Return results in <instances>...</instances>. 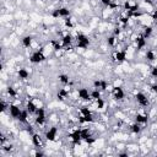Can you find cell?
Segmentation results:
<instances>
[{
  "instance_id": "cell-9",
  "label": "cell",
  "mask_w": 157,
  "mask_h": 157,
  "mask_svg": "<svg viewBox=\"0 0 157 157\" xmlns=\"http://www.w3.org/2000/svg\"><path fill=\"white\" fill-rule=\"evenodd\" d=\"M22 109H23V108H21L18 104H16V103H10L7 112H9V115H10L12 119H16V120H17V118L20 117Z\"/></svg>"
},
{
  "instance_id": "cell-44",
  "label": "cell",
  "mask_w": 157,
  "mask_h": 157,
  "mask_svg": "<svg viewBox=\"0 0 157 157\" xmlns=\"http://www.w3.org/2000/svg\"><path fill=\"white\" fill-rule=\"evenodd\" d=\"M33 1H34V0H33Z\"/></svg>"
},
{
  "instance_id": "cell-33",
  "label": "cell",
  "mask_w": 157,
  "mask_h": 157,
  "mask_svg": "<svg viewBox=\"0 0 157 157\" xmlns=\"http://www.w3.org/2000/svg\"><path fill=\"white\" fill-rule=\"evenodd\" d=\"M150 75H151V77L157 78V66H152L150 69Z\"/></svg>"
},
{
  "instance_id": "cell-21",
  "label": "cell",
  "mask_w": 157,
  "mask_h": 157,
  "mask_svg": "<svg viewBox=\"0 0 157 157\" xmlns=\"http://www.w3.org/2000/svg\"><path fill=\"white\" fill-rule=\"evenodd\" d=\"M77 121H78L80 124H91V123L94 121V117H93V114H92V115H86V117L80 115V117L77 118Z\"/></svg>"
},
{
  "instance_id": "cell-10",
  "label": "cell",
  "mask_w": 157,
  "mask_h": 157,
  "mask_svg": "<svg viewBox=\"0 0 157 157\" xmlns=\"http://www.w3.org/2000/svg\"><path fill=\"white\" fill-rule=\"evenodd\" d=\"M113 59L115 63L118 64H121V63H125L126 59H128V54H126V50H115L114 54H113Z\"/></svg>"
},
{
  "instance_id": "cell-11",
  "label": "cell",
  "mask_w": 157,
  "mask_h": 157,
  "mask_svg": "<svg viewBox=\"0 0 157 157\" xmlns=\"http://www.w3.org/2000/svg\"><path fill=\"white\" fill-rule=\"evenodd\" d=\"M77 97L81 101H90L91 99V91L87 87H80L77 88Z\"/></svg>"
},
{
  "instance_id": "cell-3",
  "label": "cell",
  "mask_w": 157,
  "mask_h": 157,
  "mask_svg": "<svg viewBox=\"0 0 157 157\" xmlns=\"http://www.w3.org/2000/svg\"><path fill=\"white\" fill-rule=\"evenodd\" d=\"M52 17H54V18H67V17H70V15H71V10L69 9V7H66V6H59V7H55L53 11H52Z\"/></svg>"
},
{
  "instance_id": "cell-17",
  "label": "cell",
  "mask_w": 157,
  "mask_h": 157,
  "mask_svg": "<svg viewBox=\"0 0 157 157\" xmlns=\"http://www.w3.org/2000/svg\"><path fill=\"white\" fill-rule=\"evenodd\" d=\"M60 42H61V44H63L64 48H69L72 44V42H74V37L70 33H66V34H64L60 38Z\"/></svg>"
},
{
  "instance_id": "cell-8",
  "label": "cell",
  "mask_w": 157,
  "mask_h": 157,
  "mask_svg": "<svg viewBox=\"0 0 157 157\" xmlns=\"http://www.w3.org/2000/svg\"><path fill=\"white\" fill-rule=\"evenodd\" d=\"M112 96H113V98L115 101H123L125 98L126 93H125V91H124V88L121 86H114L112 88Z\"/></svg>"
},
{
  "instance_id": "cell-26",
  "label": "cell",
  "mask_w": 157,
  "mask_h": 157,
  "mask_svg": "<svg viewBox=\"0 0 157 157\" xmlns=\"http://www.w3.org/2000/svg\"><path fill=\"white\" fill-rule=\"evenodd\" d=\"M99 98H102V91H101L99 88H93V90H91V99H92V101H97V99H99Z\"/></svg>"
},
{
  "instance_id": "cell-43",
  "label": "cell",
  "mask_w": 157,
  "mask_h": 157,
  "mask_svg": "<svg viewBox=\"0 0 157 157\" xmlns=\"http://www.w3.org/2000/svg\"><path fill=\"white\" fill-rule=\"evenodd\" d=\"M156 28H157V21H156Z\"/></svg>"
},
{
  "instance_id": "cell-16",
  "label": "cell",
  "mask_w": 157,
  "mask_h": 157,
  "mask_svg": "<svg viewBox=\"0 0 157 157\" xmlns=\"http://www.w3.org/2000/svg\"><path fill=\"white\" fill-rule=\"evenodd\" d=\"M25 109H27V112H28V113L32 115V114H34V113L37 112V109H38V105H37V103H36L33 99H28V101L26 102Z\"/></svg>"
},
{
  "instance_id": "cell-7",
  "label": "cell",
  "mask_w": 157,
  "mask_h": 157,
  "mask_svg": "<svg viewBox=\"0 0 157 157\" xmlns=\"http://www.w3.org/2000/svg\"><path fill=\"white\" fill-rule=\"evenodd\" d=\"M70 141L72 145H81V142L83 141L82 135H81V129H75L69 134Z\"/></svg>"
},
{
  "instance_id": "cell-32",
  "label": "cell",
  "mask_w": 157,
  "mask_h": 157,
  "mask_svg": "<svg viewBox=\"0 0 157 157\" xmlns=\"http://www.w3.org/2000/svg\"><path fill=\"white\" fill-rule=\"evenodd\" d=\"M64 25H65V27H67V28H72V27H74V23H72V21L70 20V17L64 18Z\"/></svg>"
},
{
  "instance_id": "cell-12",
  "label": "cell",
  "mask_w": 157,
  "mask_h": 157,
  "mask_svg": "<svg viewBox=\"0 0 157 157\" xmlns=\"http://www.w3.org/2000/svg\"><path fill=\"white\" fill-rule=\"evenodd\" d=\"M134 121L140 124V125H146L150 121V115L146 114V113H137L134 117Z\"/></svg>"
},
{
  "instance_id": "cell-37",
  "label": "cell",
  "mask_w": 157,
  "mask_h": 157,
  "mask_svg": "<svg viewBox=\"0 0 157 157\" xmlns=\"http://www.w3.org/2000/svg\"><path fill=\"white\" fill-rule=\"evenodd\" d=\"M101 2H102V5H104L105 7H110V5L113 4V1L112 0H99Z\"/></svg>"
},
{
  "instance_id": "cell-14",
  "label": "cell",
  "mask_w": 157,
  "mask_h": 157,
  "mask_svg": "<svg viewBox=\"0 0 157 157\" xmlns=\"http://www.w3.org/2000/svg\"><path fill=\"white\" fill-rule=\"evenodd\" d=\"M31 141H32V145L36 148H42V146H43V139H42V136L39 134H37V132L32 134L31 135Z\"/></svg>"
},
{
  "instance_id": "cell-5",
  "label": "cell",
  "mask_w": 157,
  "mask_h": 157,
  "mask_svg": "<svg viewBox=\"0 0 157 157\" xmlns=\"http://www.w3.org/2000/svg\"><path fill=\"white\" fill-rule=\"evenodd\" d=\"M58 132H59L58 126L53 125V126L48 128V129L45 130V132H44V140L48 141V142H54V141H56Z\"/></svg>"
},
{
  "instance_id": "cell-39",
  "label": "cell",
  "mask_w": 157,
  "mask_h": 157,
  "mask_svg": "<svg viewBox=\"0 0 157 157\" xmlns=\"http://www.w3.org/2000/svg\"><path fill=\"white\" fill-rule=\"evenodd\" d=\"M44 155H45V153H44L43 151H40L39 148H37V151L34 152V156H36V157H42V156H44Z\"/></svg>"
},
{
  "instance_id": "cell-30",
  "label": "cell",
  "mask_w": 157,
  "mask_h": 157,
  "mask_svg": "<svg viewBox=\"0 0 157 157\" xmlns=\"http://www.w3.org/2000/svg\"><path fill=\"white\" fill-rule=\"evenodd\" d=\"M81 135H82V139L86 140L87 137L92 136V130L90 128H81Z\"/></svg>"
},
{
  "instance_id": "cell-38",
  "label": "cell",
  "mask_w": 157,
  "mask_h": 157,
  "mask_svg": "<svg viewBox=\"0 0 157 157\" xmlns=\"http://www.w3.org/2000/svg\"><path fill=\"white\" fill-rule=\"evenodd\" d=\"M108 88V82L105 80H102V83H101V91H105Z\"/></svg>"
},
{
  "instance_id": "cell-24",
  "label": "cell",
  "mask_w": 157,
  "mask_h": 157,
  "mask_svg": "<svg viewBox=\"0 0 157 157\" xmlns=\"http://www.w3.org/2000/svg\"><path fill=\"white\" fill-rule=\"evenodd\" d=\"M145 59H146L147 61H155V60L157 59V55H156L155 50L147 49V50L145 52Z\"/></svg>"
},
{
  "instance_id": "cell-18",
  "label": "cell",
  "mask_w": 157,
  "mask_h": 157,
  "mask_svg": "<svg viewBox=\"0 0 157 157\" xmlns=\"http://www.w3.org/2000/svg\"><path fill=\"white\" fill-rule=\"evenodd\" d=\"M21 44H22V47L26 48V49L31 48L32 44H33V37H32L31 34H26V36H23V37L21 38Z\"/></svg>"
},
{
  "instance_id": "cell-42",
  "label": "cell",
  "mask_w": 157,
  "mask_h": 157,
  "mask_svg": "<svg viewBox=\"0 0 157 157\" xmlns=\"http://www.w3.org/2000/svg\"><path fill=\"white\" fill-rule=\"evenodd\" d=\"M58 1H59V2H63V1H65V0H58Z\"/></svg>"
},
{
  "instance_id": "cell-29",
  "label": "cell",
  "mask_w": 157,
  "mask_h": 157,
  "mask_svg": "<svg viewBox=\"0 0 157 157\" xmlns=\"http://www.w3.org/2000/svg\"><path fill=\"white\" fill-rule=\"evenodd\" d=\"M78 113H80V115H83V117H86V115H92V114H93L92 110H91L88 107H80V108H78Z\"/></svg>"
},
{
  "instance_id": "cell-34",
  "label": "cell",
  "mask_w": 157,
  "mask_h": 157,
  "mask_svg": "<svg viewBox=\"0 0 157 157\" xmlns=\"http://www.w3.org/2000/svg\"><path fill=\"white\" fill-rule=\"evenodd\" d=\"M9 105H10V103H6L5 99H1V110L2 112L9 110Z\"/></svg>"
},
{
  "instance_id": "cell-20",
  "label": "cell",
  "mask_w": 157,
  "mask_h": 157,
  "mask_svg": "<svg viewBox=\"0 0 157 157\" xmlns=\"http://www.w3.org/2000/svg\"><path fill=\"white\" fill-rule=\"evenodd\" d=\"M29 113L27 112V109H22V112H21V114H20V117L17 118V121L20 123V124H27L28 123V119H29Z\"/></svg>"
},
{
  "instance_id": "cell-1",
  "label": "cell",
  "mask_w": 157,
  "mask_h": 157,
  "mask_svg": "<svg viewBox=\"0 0 157 157\" xmlns=\"http://www.w3.org/2000/svg\"><path fill=\"white\" fill-rule=\"evenodd\" d=\"M28 60H29L31 64H34V65H37V64H42V63H44V61L47 60V55L44 54L43 49L39 48V49L34 50V52L28 56Z\"/></svg>"
},
{
  "instance_id": "cell-27",
  "label": "cell",
  "mask_w": 157,
  "mask_h": 157,
  "mask_svg": "<svg viewBox=\"0 0 157 157\" xmlns=\"http://www.w3.org/2000/svg\"><path fill=\"white\" fill-rule=\"evenodd\" d=\"M117 42H118L117 37H115V36H113V34H110V36H108V37L105 38V43H107V45H108V47H110V48L115 47Z\"/></svg>"
},
{
  "instance_id": "cell-4",
  "label": "cell",
  "mask_w": 157,
  "mask_h": 157,
  "mask_svg": "<svg viewBox=\"0 0 157 157\" xmlns=\"http://www.w3.org/2000/svg\"><path fill=\"white\" fill-rule=\"evenodd\" d=\"M75 40H76V47L80 49H87L91 44V39L85 33H77L75 37Z\"/></svg>"
},
{
  "instance_id": "cell-36",
  "label": "cell",
  "mask_w": 157,
  "mask_h": 157,
  "mask_svg": "<svg viewBox=\"0 0 157 157\" xmlns=\"http://www.w3.org/2000/svg\"><path fill=\"white\" fill-rule=\"evenodd\" d=\"M101 83H102V80L96 78V80L93 81V88H99V90H101Z\"/></svg>"
},
{
  "instance_id": "cell-23",
  "label": "cell",
  "mask_w": 157,
  "mask_h": 157,
  "mask_svg": "<svg viewBox=\"0 0 157 157\" xmlns=\"http://www.w3.org/2000/svg\"><path fill=\"white\" fill-rule=\"evenodd\" d=\"M56 78H58L59 83H61L63 86H66V85H69V82H70V76H69L67 74H59V75L56 76Z\"/></svg>"
},
{
  "instance_id": "cell-19",
  "label": "cell",
  "mask_w": 157,
  "mask_h": 157,
  "mask_svg": "<svg viewBox=\"0 0 157 157\" xmlns=\"http://www.w3.org/2000/svg\"><path fill=\"white\" fill-rule=\"evenodd\" d=\"M16 75H17V78H18V80L25 81V80H27V78L29 77V71H28L26 67H20V69L17 70Z\"/></svg>"
},
{
  "instance_id": "cell-15",
  "label": "cell",
  "mask_w": 157,
  "mask_h": 157,
  "mask_svg": "<svg viewBox=\"0 0 157 157\" xmlns=\"http://www.w3.org/2000/svg\"><path fill=\"white\" fill-rule=\"evenodd\" d=\"M135 43H136V49L137 50H142L147 47V38H145L142 34L137 36L136 39H135Z\"/></svg>"
},
{
  "instance_id": "cell-31",
  "label": "cell",
  "mask_w": 157,
  "mask_h": 157,
  "mask_svg": "<svg viewBox=\"0 0 157 157\" xmlns=\"http://www.w3.org/2000/svg\"><path fill=\"white\" fill-rule=\"evenodd\" d=\"M94 102H96V105H97L98 109H102V108L105 105V102H104L103 98H99V99H97V101H94Z\"/></svg>"
},
{
  "instance_id": "cell-22",
  "label": "cell",
  "mask_w": 157,
  "mask_h": 157,
  "mask_svg": "<svg viewBox=\"0 0 157 157\" xmlns=\"http://www.w3.org/2000/svg\"><path fill=\"white\" fill-rule=\"evenodd\" d=\"M129 130H130V132H132L134 135H139V134H141V131H142V126L140 125V124H137V123H132V124H130L129 125Z\"/></svg>"
},
{
  "instance_id": "cell-25",
  "label": "cell",
  "mask_w": 157,
  "mask_h": 157,
  "mask_svg": "<svg viewBox=\"0 0 157 157\" xmlns=\"http://www.w3.org/2000/svg\"><path fill=\"white\" fill-rule=\"evenodd\" d=\"M6 94H7L10 98H16L17 94H18V92H17V90H16L13 86H7V87H6Z\"/></svg>"
},
{
  "instance_id": "cell-13",
  "label": "cell",
  "mask_w": 157,
  "mask_h": 157,
  "mask_svg": "<svg viewBox=\"0 0 157 157\" xmlns=\"http://www.w3.org/2000/svg\"><path fill=\"white\" fill-rule=\"evenodd\" d=\"M69 92H70V87H67V86H64V87L59 88L58 92H56V99L60 101V102L65 101L69 96Z\"/></svg>"
},
{
  "instance_id": "cell-40",
  "label": "cell",
  "mask_w": 157,
  "mask_h": 157,
  "mask_svg": "<svg viewBox=\"0 0 157 157\" xmlns=\"http://www.w3.org/2000/svg\"><path fill=\"white\" fill-rule=\"evenodd\" d=\"M151 91H152L153 93H157V85H152V86H151Z\"/></svg>"
},
{
  "instance_id": "cell-35",
  "label": "cell",
  "mask_w": 157,
  "mask_h": 157,
  "mask_svg": "<svg viewBox=\"0 0 157 157\" xmlns=\"http://www.w3.org/2000/svg\"><path fill=\"white\" fill-rule=\"evenodd\" d=\"M120 33H121V29H120V27H114L113 28V32H112V34L113 36H115L117 38L120 36Z\"/></svg>"
},
{
  "instance_id": "cell-28",
  "label": "cell",
  "mask_w": 157,
  "mask_h": 157,
  "mask_svg": "<svg viewBox=\"0 0 157 157\" xmlns=\"http://www.w3.org/2000/svg\"><path fill=\"white\" fill-rule=\"evenodd\" d=\"M152 32H153V27H152V26H145V27H144V31H142V33H141V34H142L145 38H147V39H148V38L151 37Z\"/></svg>"
},
{
  "instance_id": "cell-2",
  "label": "cell",
  "mask_w": 157,
  "mask_h": 157,
  "mask_svg": "<svg viewBox=\"0 0 157 157\" xmlns=\"http://www.w3.org/2000/svg\"><path fill=\"white\" fill-rule=\"evenodd\" d=\"M47 112L44 107H38L37 112L34 113V124L37 126H44L47 124Z\"/></svg>"
},
{
  "instance_id": "cell-41",
  "label": "cell",
  "mask_w": 157,
  "mask_h": 157,
  "mask_svg": "<svg viewBox=\"0 0 157 157\" xmlns=\"http://www.w3.org/2000/svg\"><path fill=\"white\" fill-rule=\"evenodd\" d=\"M145 2H147V4H152V0H144Z\"/></svg>"
},
{
  "instance_id": "cell-6",
  "label": "cell",
  "mask_w": 157,
  "mask_h": 157,
  "mask_svg": "<svg viewBox=\"0 0 157 157\" xmlns=\"http://www.w3.org/2000/svg\"><path fill=\"white\" fill-rule=\"evenodd\" d=\"M134 98H135V102L139 105L144 107V108H146V107L150 105V99H148V97L144 92H136L135 96H134Z\"/></svg>"
}]
</instances>
